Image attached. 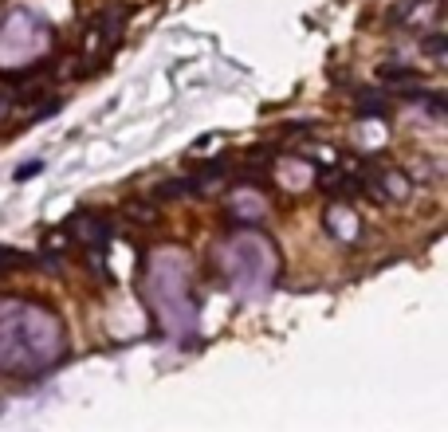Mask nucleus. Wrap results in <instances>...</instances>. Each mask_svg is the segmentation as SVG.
<instances>
[{"instance_id":"nucleus-1","label":"nucleus","mask_w":448,"mask_h":432,"mask_svg":"<svg viewBox=\"0 0 448 432\" xmlns=\"http://www.w3.org/2000/svg\"><path fill=\"white\" fill-rule=\"evenodd\" d=\"M67 232H75V240H83L87 248H102L110 240V221L99 212H79L75 221L67 224Z\"/></svg>"},{"instance_id":"nucleus-2","label":"nucleus","mask_w":448,"mask_h":432,"mask_svg":"<svg viewBox=\"0 0 448 432\" xmlns=\"http://www.w3.org/2000/svg\"><path fill=\"white\" fill-rule=\"evenodd\" d=\"M122 216H126L130 224H138V228L161 224V209L154 197H126V201H122Z\"/></svg>"},{"instance_id":"nucleus-3","label":"nucleus","mask_w":448,"mask_h":432,"mask_svg":"<svg viewBox=\"0 0 448 432\" xmlns=\"http://www.w3.org/2000/svg\"><path fill=\"white\" fill-rule=\"evenodd\" d=\"M378 79L386 87H409V83H421V71L405 67V63H386V67H378Z\"/></svg>"},{"instance_id":"nucleus-4","label":"nucleus","mask_w":448,"mask_h":432,"mask_svg":"<svg viewBox=\"0 0 448 432\" xmlns=\"http://www.w3.org/2000/svg\"><path fill=\"white\" fill-rule=\"evenodd\" d=\"M197 193V181L193 177H170V181H161L154 189V201H181V197H189Z\"/></svg>"},{"instance_id":"nucleus-5","label":"nucleus","mask_w":448,"mask_h":432,"mask_svg":"<svg viewBox=\"0 0 448 432\" xmlns=\"http://www.w3.org/2000/svg\"><path fill=\"white\" fill-rule=\"evenodd\" d=\"M444 51H448V36H444V32H428L425 55H433V60H444Z\"/></svg>"},{"instance_id":"nucleus-6","label":"nucleus","mask_w":448,"mask_h":432,"mask_svg":"<svg viewBox=\"0 0 448 432\" xmlns=\"http://www.w3.org/2000/svg\"><path fill=\"white\" fill-rule=\"evenodd\" d=\"M386 102H374V95H362V102H358V114L362 118H386Z\"/></svg>"},{"instance_id":"nucleus-7","label":"nucleus","mask_w":448,"mask_h":432,"mask_svg":"<svg viewBox=\"0 0 448 432\" xmlns=\"http://www.w3.org/2000/svg\"><path fill=\"white\" fill-rule=\"evenodd\" d=\"M8 267H28V260H20L16 248H0V275L8 272Z\"/></svg>"},{"instance_id":"nucleus-8","label":"nucleus","mask_w":448,"mask_h":432,"mask_svg":"<svg viewBox=\"0 0 448 432\" xmlns=\"http://www.w3.org/2000/svg\"><path fill=\"white\" fill-rule=\"evenodd\" d=\"M36 173H43V161L40 158H32L28 165H20V169H16V181H32Z\"/></svg>"}]
</instances>
